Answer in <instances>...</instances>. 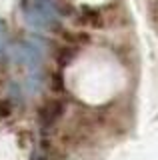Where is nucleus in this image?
Here are the masks:
<instances>
[{"mask_svg":"<svg viewBox=\"0 0 158 160\" xmlns=\"http://www.w3.org/2000/svg\"><path fill=\"white\" fill-rule=\"evenodd\" d=\"M10 112H12V104H10V100H0V118L10 116Z\"/></svg>","mask_w":158,"mask_h":160,"instance_id":"nucleus-4","label":"nucleus"},{"mask_svg":"<svg viewBox=\"0 0 158 160\" xmlns=\"http://www.w3.org/2000/svg\"><path fill=\"white\" fill-rule=\"evenodd\" d=\"M72 58H74V50H70V48H62L60 52L56 54V60H58L60 66H68V64L72 62Z\"/></svg>","mask_w":158,"mask_h":160,"instance_id":"nucleus-2","label":"nucleus"},{"mask_svg":"<svg viewBox=\"0 0 158 160\" xmlns=\"http://www.w3.org/2000/svg\"><path fill=\"white\" fill-rule=\"evenodd\" d=\"M52 90H54V92H62V90H64V78H62L60 72L52 74Z\"/></svg>","mask_w":158,"mask_h":160,"instance_id":"nucleus-3","label":"nucleus"},{"mask_svg":"<svg viewBox=\"0 0 158 160\" xmlns=\"http://www.w3.org/2000/svg\"><path fill=\"white\" fill-rule=\"evenodd\" d=\"M62 110H64V104L60 100H50V102H46L40 108V120L44 124H52L54 120H58L62 116Z\"/></svg>","mask_w":158,"mask_h":160,"instance_id":"nucleus-1","label":"nucleus"},{"mask_svg":"<svg viewBox=\"0 0 158 160\" xmlns=\"http://www.w3.org/2000/svg\"><path fill=\"white\" fill-rule=\"evenodd\" d=\"M32 160H46L44 156H36V158H32Z\"/></svg>","mask_w":158,"mask_h":160,"instance_id":"nucleus-5","label":"nucleus"}]
</instances>
